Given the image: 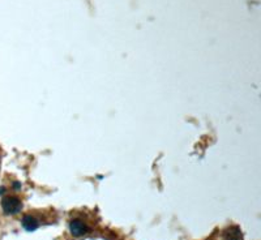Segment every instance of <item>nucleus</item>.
Returning <instances> with one entry per match:
<instances>
[{
  "label": "nucleus",
  "instance_id": "f257e3e1",
  "mask_svg": "<svg viewBox=\"0 0 261 240\" xmlns=\"http://www.w3.org/2000/svg\"><path fill=\"white\" fill-rule=\"evenodd\" d=\"M2 208H3L4 213L8 214V216H12V214L20 213L21 209H22V202H21L17 196L8 195L2 201Z\"/></svg>",
  "mask_w": 261,
  "mask_h": 240
},
{
  "label": "nucleus",
  "instance_id": "f03ea898",
  "mask_svg": "<svg viewBox=\"0 0 261 240\" xmlns=\"http://www.w3.org/2000/svg\"><path fill=\"white\" fill-rule=\"evenodd\" d=\"M69 228H71L72 235H74V236H77V237L84 236V235H86V232L89 231V228H88V226L85 225V222H83V221L79 220V218L71 221V223H69Z\"/></svg>",
  "mask_w": 261,
  "mask_h": 240
},
{
  "label": "nucleus",
  "instance_id": "7ed1b4c3",
  "mask_svg": "<svg viewBox=\"0 0 261 240\" xmlns=\"http://www.w3.org/2000/svg\"><path fill=\"white\" fill-rule=\"evenodd\" d=\"M22 227L28 230V231H34L36 228L39 227V221L37 220L36 217L32 216V214H27L22 218Z\"/></svg>",
  "mask_w": 261,
  "mask_h": 240
},
{
  "label": "nucleus",
  "instance_id": "20e7f679",
  "mask_svg": "<svg viewBox=\"0 0 261 240\" xmlns=\"http://www.w3.org/2000/svg\"><path fill=\"white\" fill-rule=\"evenodd\" d=\"M0 163H2V149H0Z\"/></svg>",
  "mask_w": 261,
  "mask_h": 240
}]
</instances>
